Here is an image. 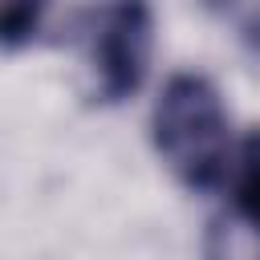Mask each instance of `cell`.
Here are the masks:
<instances>
[{
    "mask_svg": "<svg viewBox=\"0 0 260 260\" xmlns=\"http://www.w3.org/2000/svg\"><path fill=\"white\" fill-rule=\"evenodd\" d=\"M150 134H154V150L183 187L211 191L223 183L232 162V134H228L223 98L211 77L171 73L154 102Z\"/></svg>",
    "mask_w": 260,
    "mask_h": 260,
    "instance_id": "1",
    "label": "cell"
},
{
    "mask_svg": "<svg viewBox=\"0 0 260 260\" xmlns=\"http://www.w3.org/2000/svg\"><path fill=\"white\" fill-rule=\"evenodd\" d=\"M85 20L89 41V69H93V93L102 102H122L142 85L154 20L146 4H110L98 8Z\"/></svg>",
    "mask_w": 260,
    "mask_h": 260,
    "instance_id": "2",
    "label": "cell"
},
{
    "mask_svg": "<svg viewBox=\"0 0 260 260\" xmlns=\"http://www.w3.org/2000/svg\"><path fill=\"white\" fill-rule=\"evenodd\" d=\"M203 260H260V236L240 215H215L203 236Z\"/></svg>",
    "mask_w": 260,
    "mask_h": 260,
    "instance_id": "3",
    "label": "cell"
},
{
    "mask_svg": "<svg viewBox=\"0 0 260 260\" xmlns=\"http://www.w3.org/2000/svg\"><path fill=\"white\" fill-rule=\"evenodd\" d=\"M236 215L260 236V130H252L240 146L236 162Z\"/></svg>",
    "mask_w": 260,
    "mask_h": 260,
    "instance_id": "4",
    "label": "cell"
},
{
    "mask_svg": "<svg viewBox=\"0 0 260 260\" xmlns=\"http://www.w3.org/2000/svg\"><path fill=\"white\" fill-rule=\"evenodd\" d=\"M41 28V8L37 4H4L0 8V45H24Z\"/></svg>",
    "mask_w": 260,
    "mask_h": 260,
    "instance_id": "5",
    "label": "cell"
},
{
    "mask_svg": "<svg viewBox=\"0 0 260 260\" xmlns=\"http://www.w3.org/2000/svg\"><path fill=\"white\" fill-rule=\"evenodd\" d=\"M223 16L240 28V41L248 49L260 53V4H248V8H223Z\"/></svg>",
    "mask_w": 260,
    "mask_h": 260,
    "instance_id": "6",
    "label": "cell"
}]
</instances>
